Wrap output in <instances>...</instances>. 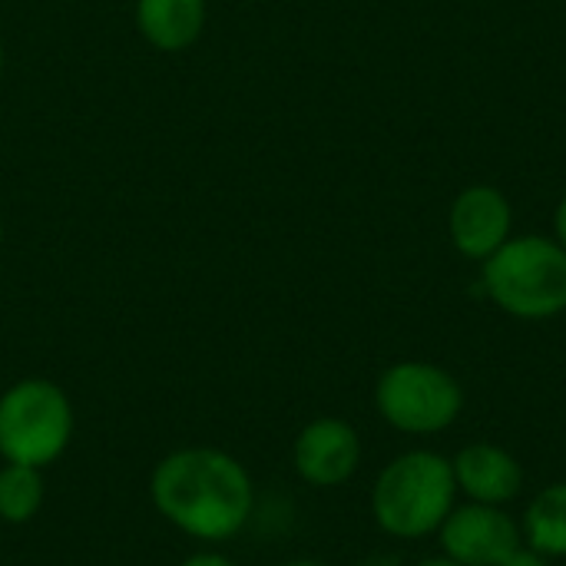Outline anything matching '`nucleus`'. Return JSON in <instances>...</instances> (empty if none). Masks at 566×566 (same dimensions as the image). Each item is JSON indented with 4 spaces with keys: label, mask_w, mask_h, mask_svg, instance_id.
Segmentation results:
<instances>
[{
    "label": "nucleus",
    "mask_w": 566,
    "mask_h": 566,
    "mask_svg": "<svg viewBox=\"0 0 566 566\" xmlns=\"http://www.w3.org/2000/svg\"><path fill=\"white\" fill-rule=\"evenodd\" d=\"M0 70H3V50H0Z\"/></svg>",
    "instance_id": "18"
},
{
    "label": "nucleus",
    "mask_w": 566,
    "mask_h": 566,
    "mask_svg": "<svg viewBox=\"0 0 566 566\" xmlns=\"http://www.w3.org/2000/svg\"><path fill=\"white\" fill-rule=\"evenodd\" d=\"M139 30L159 50H182L189 46L206 20L202 0H139L136 7Z\"/></svg>",
    "instance_id": "10"
},
{
    "label": "nucleus",
    "mask_w": 566,
    "mask_h": 566,
    "mask_svg": "<svg viewBox=\"0 0 566 566\" xmlns=\"http://www.w3.org/2000/svg\"><path fill=\"white\" fill-rule=\"evenodd\" d=\"M451 468H454L458 491L471 504L504 507L524 488V471H521L517 458L497 444H468L458 451Z\"/></svg>",
    "instance_id": "9"
},
{
    "label": "nucleus",
    "mask_w": 566,
    "mask_h": 566,
    "mask_svg": "<svg viewBox=\"0 0 566 566\" xmlns=\"http://www.w3.org/2000/svg\"><path fill=\"white\" fill-rule=\"evenodd\" d=\"M43 501V481L36 468L27 464H7L0 471V517L7 524H23L40 511Z\"/></svg>",
    "instance_id": "12"
},
{
    "label": "nucleus",
    "mask_w": 566,
    "mask_h": 566,
    "mask_svg": "<svg viewBox=\"0 0 566 566\" xmlns=\"http://www.w3.org/2000/svg\"><path fill=\"white\" fill-rule=\"evenodd\" d=\"M441 551L461 566H501L517 547H524L517 521L504 507L464 504L441 524Z\"/></svg>",
    "instance_id": "6"
},
{
    "label": "nucleus",
    "mask_w": 566,
    "mask_h": 566,
    "mask_svg": "<svg viewBox=\"0 0 566 566\" xmlns=\"http://www.w3.org/2000/svg\"><path fill=\"white\" fill-rule=\"evenodd\" d=\"M554 239L566 249V196L557 202V209H554Z\"/></svg>",
    "instance_id": "14"
},
{
    "label": "nucleus",
    "mask_w": 566,
    "mask_h": 566,
    "mask_svg": "<svg viewBox=\"0 0 566 566\" xmlns=\"http://www.w3.org/2000/svg\"><path fill=\"white\" fill-rule=\"evenodd\" d=\"M70 434L73 411L56 385L30 378L0 398V454L10 464H50L63 454Z\"/></svg>",
    "instance_id": "4"
},
{
    "label": "nucleus",
    "mask_w": 566,
    "mask_h": 566,
    "mask_svg": "<svg viewBox=\"0 0 566 566\" xmlns=\"http://www.w3.org/2000/svg\"><path fill=\"white\" fill-rule=\"evenodd\" d=\"M521 537L531 551L551 557H566V481L544 488L524 511Z\"/></svg>",
    "instance_id": "11"
},
{
    "label": "nucleus",
    "mask_w": 566,
    "mask_h": 566,
    "mask_svg": "<svg viewBox=\"0 0 566 566\" xmlns=\"http://www.w3.org/2000/svg\"><path fill=\"white\" fill-rule=\"evenodd\" d=\"M458 481L448 458L434 451H408L395 458L375 481V524L398 541H418L441 531L454 511Z\"/></svg>",
    "instance_id": "2"
},
{
    "label": "nucleus",
    "mask_w": 566,
    "mask_h": 566,
    "mask_svg": "<svg viewBox=\"0 0 566 566\" xmlns=\"http://www.w3.org/2000/svg\"><path fill=\"white\" fill-rule=\"evenodd\" d=\"M0 235H3V222H0Z\"/></svg>",
    "instance_id": "19"
},
{
    "label": "nucleus",
    "mask_w": 566,
    "mask_h": 566,
    "mask_svg": "<svg viewBox=\"0 0 566 566\" xmlns=\"http://www.w3.org/2000/svg\"><path fill=\"white\" fill-rule=\"evenodd\" d=\"M182 566H235L232 560H226V557H219V554H196V557H189Z\"/></svg>",
    "instance_id": "15"
},
{
    "label": "nucleus",
    "mask_w": 566,
    "mask_h": 566,
    "mask_svg": "<svg viewBox=\"0 0 566 566\" xmlns=\"http://www.w3.org/2000/svg\"><path fill=\"white\" fill-rule=\"evenodd\" d=\"M501 566H547V557L537 554V551H531V547L524 544V547H517Z\"/></svg>",
    "instance_id": "13"
},
{
    "label": "nucleus",
    "mask_w": 566,
    "mask_h": 566,
    "mask_svg": "<svg viewBox=\"0 0 566 566\" xmlns=\"http://www.w3.org/2000/svg\"><path fill=\"white\" fill-rule=\"evenodd\" d=\"M292 458H295V471L302 474V481L315 488H338L358 471L361 441L348 421L318 418L298 434Z\"/></svg>",
    "instance_id": "8"
},
{
    "label": "nucleus",
    "mask_w": 566,
    "mask_h": 566,
    "mask_svg": "<svg viewBox=\"0 0 566 566\" xmlns=\"http://www.w3.org/2000/svg\"><path fill=\"white\" fill-rule=\"evenodd\" d=\"M153 504L179 531L199 541L239 534L252 514V481L245 468L212 448L169 454L153 474Z\"/></svg>",
    "instance_id": "1"
},
{
    "label": "nucleus",
    "mask_w": 566,
    "mask_h": 566,
    "mask_svg": "<svg viewBox=\"0 0 566 566\" xmlns=\"http://www.w3.org/2000/svg\"><path fill=\"white\" fill-rule=\"evenodd\" d=\"M285 566H322V564H312V560H295V564H285Z\"/></svg>",
    "instance_id": "17"
},
{
    "label": "nucleus",
    "mask_w": 566,
    "mask_h": 566,
    "mask_svg": "<svg viewBox=\"0 0 566 566\" xmlns=\"http://www.w3.org/2000/svg\"><path fill=\"white\" fill-rule=\"evenodd\" d=\"M488 298L521 318L547 322L566 312V249L547 235H511L484 262Z\"/></svg>",
    "instance_id": "3"
},
{
    "label": "nucleus",
    "mask_w": 566,
    "mask_h": 566,
    "mask_svg": "<svg viewBox=\"0 0 566 566\" xmlns=\"http://www.w3.org/2000/svg\"><path fill=\"white\" fill-rule=\"evenodd\" d=\"M448 235L464 259L488 262L514 235L511 199L488 182H474L461 189L448 212Z\"/></svg>",
    "instance_id": "7"
},
{
    "label": "nucleus",
    "mask_w": 566,
    "mask_h": 566,
    "mask_svg": "<svg viewBox=\"0 0 566 566\" xmlns=\"http://www.w3.org/2000/svg\"><path fill=\"white\" fill-rule=\"evenodd\" d=\"M378 415L405 434L448 431L464 411V388L451 371L431 361H398L375 388Z\"/></svg>",
    "instance_id": "5"
},
{
    "label": "nucleus",
    "mask_w": 566,
    "mask_h": 566,
    "mask_svg": "<svg viewBox=\"0 0 566 566\" xmlns=\"http://www.w3.org/2000/svg\"><path fill=\"white\" fill-rule=\"evenodd\" d=\"M418 566H461V564H454V560H448V557H428V560H421Z\"/></svg>",
    "instance_id": "16"
}]
</instances>
